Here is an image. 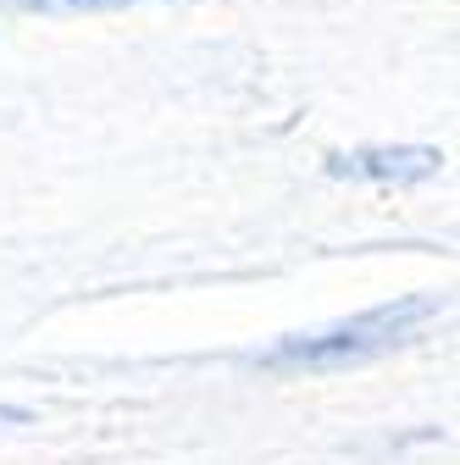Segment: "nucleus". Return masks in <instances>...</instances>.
I'll use <instances>...</instances> for the list:
<instances>
[{
  "instance_id": "1",
  "label": "nucleus",
  "mask_w": 460,
  "mask_h": 465,
  "mask_svg": "<svg viewBox=\"0 0 460 465\" xmlns=\"http://www.w3.org/2000/svg\"><path fill=\"white\" fill-rule=\"evenodd\" d=\"M444 311H449L444 294H405V300L372 305L361 316L327 322L316 332L277 338L272 349L250 355V366L266 371V377H333V371H355V366H372V361L394 355V349H411L416 338H427V327Z\"/></svg>"
},
{
  "instance_id": "2",
  "label": "nucleus",
  "mask_w": 460,
  "mask_h": 465,
  "mask_svg": "<svg viewBox=\"0 0 460 465\" xmlns=\"http://www.w3.org/2000/svg\"><path fill=\"white\" fill-rule=\"evenodd\" d=\"M438 166H444V155L427 144H377V150H355V155H333L338 178H361V183H416V178H433Z\"/></svg>"
},
{
  "instance_id": "3",
  "label": "nucleus",
  "mask_w": 460,
  "mask_h": 465,
  "mask_svg": "<svg viewBox=\"0 0 460 465\" xmlns=\"http://www.w3.org/2000/svg\"><path fill=\"white\" fill-rule=\"evenodd\" d=\"M12 12H123L139 6V0H0Z\"/></svg>"
}]
</instances>
